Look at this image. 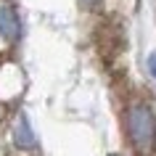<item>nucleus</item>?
I'll return each instance as SVG.
<instances>
[{"label": "nucleus", "instance_id": "obj_1", "mask_svg": "<svg viewBox=\"0 0 156 156\" xmlns=\"http://www.w3.org/2000/svg\"><path fill=\"white\" fill-rule=\"evenodd\" d=\"M124 130L138 156H151L156 151V116L148 103H130L124 114Z\"/></svg>", "mask_w": 156, "mask_h": 156}, {"label": "nucleus", "instance_id": "obj_5", "mask_svg": "<svg viewBox=\"0 0 156 156\" xmlns=\"http://www.w3.org/2000/svg\"><path fill=\"white\" fill-rule=\"evenodd\" d=\"M148 72L156 77V53H151V58H148Z\"/></svg>", "mask_w": 156, "mask_h": 156}, {"label": "nucleus", "instance_id": "obj_3", "mask_svg": "<svg viewBox=\"0 0 156 156\" xmlns=\"http://www.w3.org/2000/svg\"><path fill=\"white\" fill-rule=\"evenodd\" d=\"M0 37L8 40V42L21 37V19H19V13L11 5H3L0 8Z\"/></svg>", "mask_w": 156, "mask_h": 156}, {"label": "nucleus", "instance_id": "obj_4", "mask_svg": "<svg viewBox=\"0 0 156 156\" xmlns=\"http://www.w3.org/2000/svg\"><path fill=\"white\" fill-rule=\"evenodd\" d=\"M13 143H16L19 148H24V151L34 148V135H32V127H29V122H27L24 114L16 116V124H13Z\"/></svg>", "mask_w": 156, "mask_h": 156}, {"label": "nucleus", "instance_id": "obj_2", "mask_svg": "<svg viewBox=\"0 0 156 156\" xmlns=\"http://www.w3.org/2000/svg\"><path fill=\"white\" fill-rule=\"evenodd\" d=\"M24 90V74L16 64H3L0 66V101L8 103V101L19 98Z\"/></svg>", "mask_w": 156, "mask_h": 156}]
</instances>
